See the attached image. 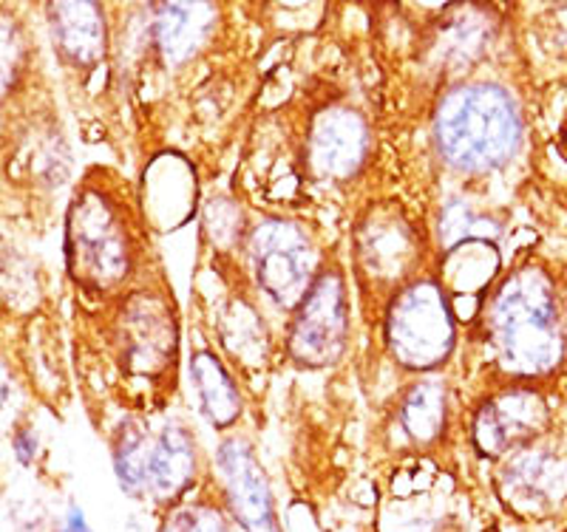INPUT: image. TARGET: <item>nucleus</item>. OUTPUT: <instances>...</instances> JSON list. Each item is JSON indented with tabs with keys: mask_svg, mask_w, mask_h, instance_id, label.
I'll use <instances>...</instances> for the list:
<instances>
[{
	"mask_svg": "<svg viewBox=\"0 0 567 532\" xmlns=\"http://www.w3.org/2000/svg\"><path fill=\"white\" fill-rule=\"evenodd\" d=\"M485 359L508 383L545 379L567 359V312L559 283L542 263L503 272L477 317Z\"/></svg>",
	"mask_w": 567,
	"mask_h": 532,
	"instance_id": "nucleus-1",
	"label": "nucleus"
},
{
	"mask_svg": "<svg viewBox=\"0 0 567 532\" xmlns=\"http://www.w3.org/2000/svg\"><path fill=\"white\" fill-rule=\"evenodd\" d=\"M432 139L440 161L452 174H496L523 150V111L505 85L488 80L457 83L434 108Z\"/></svg>",
	"mask_w": 567,
	"mask_h": 532,
	"instance_id": "nucleus-2",
	"label": "nucleus"
},
{
	"mask_svg": "<svg viewBox=\"0 0 567 532\" xmlns=\"http://www.w3.org/2000/svg\"><path fill=\"white\" fill-rule=\"evenodd\" d=\"M145 241L136 210L123 192L91 179L65 216L69 275L94 295H116L140 275Z\"/></svg>",
	"mask_w": 567,
	"mask_h": 532,
	"instance_id": "nucleus-3",
	"label": "nucleus"
},
{
	"mask_svg": "<svg viewBox=\"0 0 567 532\" xmlns=\"http://www.w3.org/2000/svg\"><path fill=\"white\" fill-rule=\"evenodd\" d=\"M457 341V312L437 275H420L383 306V346L403 372H440L452 363Z\"/></svg>",
	"mask_w": 567,
	"mask_h": 532,
	"instance_id": "nucleus-4",
	"label": "nucleus"
},
{
	"mask_svg": "<svg viewBox=\"0 0 567 532\" xmlns=\"http://www.w3.org/2000/svg\"><path fill=\"white\" fill-rule=\"evenodd\" d=\"M241 258L250 286L281 314L296 312L327 263L310 227L287 216L250 225Z\"/></svg>",
	"mask_w": 567,
	"mask_h": 532,
	"instance_id": "nucleus-5",
	"label": "nucleus"
},
{
	"mask_svg": "<svg viewBox=\"0 0 567 532\" xmlns=\"http://www.w3.org/2000/svg\"><path fill=\"white\" fill-rule=\"evenodd\" d=\"M425 238L398 201H378L352 227V270L367 298L386 306L400 289L425 275Z\"/></svg>",
	"mask_w": 567,
	"mask_h": 532,
	"instance_id": "nucleus-6",
	"label": "nucleus"
},
{
	"mask_svg": "<svg viewBox=\"0 0 567 532\" xmlns=\"http://www.w3.org/2000/svg\"><path fill=\"white\" fill-rule=\"evenodd\" d=\"M352 337V301L347 272L338 261H327L307 298L290 314L284 348L292 366L321 372L338 366Z\"/></svg>",
	"mask_w": 567,
	"mask_h": 532,
	"instance_id": "nucleus-7",
	"label": "nucleus"
},
{
	"mask_svg": "<svg viewBox=\"0 0 567 532\" xmlns=\"http://www.w3.org/2000/svg\"><path fill=\"white\" fill-rule=\"evenodd\" d=\"M116 359L136 379L168 377L179 357V321L176 309L159 289H131L120 303L114 323Z\"/></svg>",
	"mask_w": 567,
	"mask_h": 532,
	"instance_id": "nucleus-8",
	"label": "nucleus"
},
{
	"mask_svg": "<svg viewBox=\"0 0 567 532\" xmlns=\"http://www.w3.org/2000/svg\"><path fill=\"white\" fill-rule=\"evenodd\" d=\"M550 428V405L528 383H503L471 408L468 439L477 456L503 462L505 456L530 448Z\"/></svg>",
	"mask_w": 567,
	"mask_h": 532,
	"instance_id": "nucleus-9",
	"label": "nucleus"
},
{
	"mask_svg": "<svg viewBox=\"0 0 567 532\" xmlns=\"http://www.w3.org/2000/svg\"><path fill=\"white\" fill-rule=\"evenodd\" d=\"M210 484L239 532H284L267 468L250 439L230 434L210 462Z\"/></svg>",
	"mask_w": 567,
	"mask_h": 532,
	"instance_id": "nucleus-10",
	"label": "nucleus"
},
{
	"mask_svg": "<svg viewBox=\"0 0 567 532\" xmlns=\"http://www.w3.org/2000/svg\"><path fill=\"white\" fill-rule=\"evenodd\" d=\"M372 156L369 119L352 105H323L307 119L303 167L323 185H347L358 179Z\"/></svg>",
	"mask_w": 567,
	"mask_h": 532,
	"instance_id": "nucleus-11",
	"label": "nucleus"
},
{
	"mask_svg": "<svg viewBox=\"0 0 567 532\" xmlns=\"http://www.w3.org/2000/svg\"><path fill=\"white\" fill-rule=\"evenodd\" d=\"M494 490L511 515L545 521L567 499V462L536 442L505 456L494 473Z\"/></svg>",
	"mask_w": 567,
	"mask_h": 532,
	"instance_id": "nucleus-12",
	"label": "nucleus"
},
{
	"mask_svg": "<svg viewBox=\"0 0 567 532\" xmlns=\"http://www.w3.org/2000/svg\"><path fill=\"white\" fill-rule=\"evenodd\" d=\"M216 3H154L142 43L165 71H179L202 58L219 27Z\"/></svg>",
	"mask_w": 567,
	"mask_h": 532,
	"instance_id": "nucleus-13",
	"label": "nucleus"
},
{
	"mask_svg": "<svg viewBox=\"0 0 567 532\" xmlns=\"http://www.w3.org/2000/svg\"><path fill=\"white\" fill-rule=\"evenodd\" d=\"M202 484L199 439L185 419H165L154 428L145 473V504L168 510Z\"/></svg>",
	"mask_w": 567,
	"mask_h": 532,
	"instance_id": "nucleus-14",
	"label": "nucleus"
},
{
	"mask_svg": "<svg viewBox=\"0 0 567 532\" xmlns=\"http://www.w3.org/2000/svg\"><path fill=\"white\" fill-rule=\"evenodd\" d=\"M398 450L425 453L445 442L452 428V388L437 374L412 379L398 394L392 410V423Z\"/></svg>",
	"mask_w": 567,
	"mask_h": 532,
	"instance_id": "nucleus-15",
	"label": "nucleus"
},
{
	"mask_svg": "<svg viewBox=\"0 0 567 532\" xmlns=\"http://www.w3.org/2000/svg\"><path fill=\"white\" fill-rule=\"evenodd\" d=\"M54 49L71 69L94 71L109 60L111 32L100 3H49Z\"/></svg>",
	"mask_w": 567,
	"mask_h": 532,
	"instance_id": "nucleus-16",
	"label": "nucleus"
},
{
	"mask_svg": "<svg viewBox=\"0 0 567 532\" xmlns=\"http://www.w3.org/2000/svg\"><path fill=\"white\" fill-rule=\"evenodd\" d=\"M187 377H190L199 417L213 430L227 434L245 414V397L230 366L213 348H196L187 359Z\"/></svg>",
	"mask_w": 567,
	"mask_h": 532,
	"instance_id": "nucleus-17",
	"label": "nucleus"
},
{
	"mask_svg": "<svg viewBox=\"0 0 567 532\" xmlns=\"http://www.w3.org/2000/svg\"><path fill=\"white\" fill-rule=\"evenodd\" d=\"M491 38H494V23L485 9L449 7V14L440 18L432 52L443 71L460 74L465 69H474L488 54Z\"/></svg>",
	"mask_w": 567,
	"mask_h": 532,
	"instance_id": "nucleus-18",
	"label": "nucleus"
},
{
	"mask_svg": "<svg viewBox=\"0 0 567 532\" xmlns=\"http://www.w3.org/2000/svg\"><path fill=\"white\" fill-rule=\"evenodd\" d=\"M503 270H499V250L488 241H471V244L454 247L452 252L440 255L437 278L443 281L445 292L457 303V298H483L494 289Z\"/></svg>",
	"mask_w": 567,
	"mask_h": 532,
	"instance_id": "nucleus-19",
	"label": "nucleus"
},
{
	"mask_svg": "<svg viewBox=\"0 0 567 532\" xmlns=\"http://www.w3.org/2000/svg\"><path fill=\"white\" fill-rule=\"evenodd\" d=\"M219 343L236 366H261L267 359V346H270V334H267V323L256 303L239 292L225 303L219 312Z\"/></svg>",
	"mask_w": 567,
	"mask_h": 532,
	"instance_id": "nucleus-20",
	"label": "nucleus"
},
{
	"mask_svg": "<svg viewBox=\"0 0 567 532\" xmlns=\"http://www.w3.org/2000/svg\"><path fill=\"white\" fill-rule=\"evenodd\" d=\"M154 428L148 419L125 417L111 439V462H114L116 484L128 499L145 504V473H148V456Z\"/></svg>",
	"mask_w": 567,
	"mask_h": 532,
	"instance_id": "nucleus-21",
	"label": "nucleus"
},
{
	"mask_svg": "<svg viewBox=\"0 0 567 532\" xmlns=\"http://www.w3.org/2000/svg\"><path fill=\"white\" fill-rule=\"evenodd\" d=\"M503 227L496 225V219L488 210L477 207L474 201L449 199L437 212V225H434V238H437V255L452 252L454 247L471 244V241H488L496 244Z\"/></svg>",
	"mask_w": 567,
	"mask_h": 532,
	"instance_id": "nucleus-22",
	"label": "nucleus"
},
{
	"mask_svg": "<svg viewBox=\"0 0 567 532\" xmlns=\"http://www.w3.org/2000/svg\"><path fill=\"white\" fill-rule=\"evenodd\" d=\"M156 532H239L227 515L225 504L213 490L210 479L174 507L162 510Z\"/></svg>",
	"mask_w": 567,
	"mask_h": 532,
	"instance_id": "nucleus-23",
	"label": "nucleus"
},
{
	"mask_svg": "<svg viewBox=\"0 0 567 532\" xmlns=\"http://www.w3.org/2000/svg\"><path fill=\"white\" fill-rule=\"evenodd\" d=\"M250 225H245V216L230 199H213L205 207V232L210 236L216 250H233V247H245V238Z\"/></svg>",
	"mask_w": 567,
	"mask_h": 532,
	"instance_id": "nucleus-24",
	"label": "nucleus"
},
{
	"mask_svg": "<svg viewBox=\"0 0 567 532\" xmlns=\"http://www.w3.org/2000/svg\"><path fill=\"white\" fill-rule=\"evenodd\" d=\"M23 63H27V43H23L18 20L0 12V103L18 83Z\"/></svg>",
	"mask_w": 567,
	"mask_h": 532,
	"instance_id": "nucleus-25",
	"label": "nucleus"
},
{
	"mask_svg": "<svg viewBox=\"0 0 567 532\" xmlns=\"http://www.w3.org/2000/svg\"><path fill=\"white\" fill-rule=\"evenodd\" d=\"M58 532H94V530H91L89 521H85L83 507H80V504H69V513H65L63 524H60Z\"/></svg>",
	"mask_w": 567,
	"mask_h": 532,
	"instance_id": "nucleus-26",
	"label": "nucleus"
},
{
	"mask_svg": "<svg viewBox=\"0 0 567 532\" xmlns=\"http://www.w3.org/2000/svg\"><path fill=\"white\" fill-rule=\"evenodd\" d=\"M14 448H18V459L23 465L32 462L34 448H38V439H34L32 430H20L18 437H14Z\"/></svg>",
	"mask_w": 567,
	"mask_h": 532,
	"instance_id": "nucleus-27",
	"label": "nucleus"
},
{
	"mask_svg": "<svg viewBox=\"0 0 567 532\" xmlns=\"http://www.w3.org/2000/svg\"><path fill=\"white\" fill-rule=\"evenodd\" d=\"M9 397H12V379H9L7 366H3V359H0V410L7 408Z\"/></svg>",
	"mask_w": 567,
	"mask_h": 532,
	"instance_id": "nucleus-28",
	"label": "nucleus"
}]
</instances>
